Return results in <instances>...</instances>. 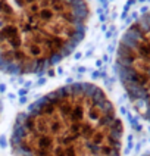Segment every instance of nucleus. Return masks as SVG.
I'll list each match as a JSON object with an SVG mask.
<instances>
[{"instance_id":"4","label":"nucleus","mask_w":150,"mask_h":156,"mask_svg":"<svg viewBox=\"0 0 150 156\" xmlns=\"http://www.w3.org/2000/svg\"><path fill=\"white\" fill-rule=\"evenodd\" d=\"M143 156H150V150H149V152H146V153H144Z\"/></svg>"},{"instance_id":"2","label":"nucleus","mask_w":150,"mask_h":156,"mask_svg":"<svg viewBox=\"0 0 150 156\" xmlns=\"http://www.w3.org/2000/svg\"><path fill=\"white\" fill-rule=\"evenodd\" d=\"M88 15L85 0H0V71L52 69L78 47Z\"/></svg>"},{"instance_id":"1","label":"nucleus","mask_w":150,"mask_h":156,"mask_svg":"<svg viewBox=\"0 0 150 156\" xmlns=\"http://www.w3.org/2000/svg\"><path fill=\"white\" fill-rule=\"evenodd\" d=\"M122 122L100 87L66 84L41 96L15 121V156H121Z\"/></svg>"},{"instance_id":"3","label":"nucleus","mask_w":150,"mask_h":156,"mask_svg":"<svg viewBox=\"0 0 150 156\" xmlns=\"http://www.w3.org/2000/svg\"><path fill=\"white\" fill-rule=\"evenodd\" d=\"M116 71L132 106L150 122V10L124 33L116 52Z\"/></svg>"}]
</instances>
